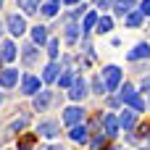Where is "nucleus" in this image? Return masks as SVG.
<instances>
[{
	"instance_id": "1",
	"label": "nucleus",
	"mask_w": 150,
	"mask_h": 150,
	"mask_svg": "<svg viewBox=\"0 0 150 150\" xmlns=\"http://www.w3.org/2000/svg\"><path fill=\"white\" fill-rule=\"evenodd\" d=\"M100 76H103V82H105L108 92H119V87L124 84V71H121L116 63H108V66H103Z\"/></svg>"
},
{
	"instance_id": "2",
	"label": "nucleus",
	"mask_w": 150,
	"mask_h": 150,
	"mask_svg": "<svg viewBox=\"0 0 150 150\" xmlns=\"http://www.w3.org/2000/svg\"><path fill=\"white\" fill-rule=\"evenodd\" d=\"M5 26H8V32H11V37H21V34L29 29L24 13H11V16H5Z\"/></svg>"
},
{
	"instance_id": "3",
	"label": "nucleus",
	"mask_w": 150,
	"mask_h": 150,
	"mask_svg": "<svg viewBox=\"0 0 150 150\" xmlns=\"http://www.w3.org/2000/svg\"><path fill=\"white\" fill-rule=\"evenodd\" d=\"M87 95H90V84H87V79H84V76H76L74 84L69 87V98H71L74 103H79V100H84Z\"/></svg>"
},
{
	"instance_id": "4",
	"label": "nucleus",
	"mask_w": 150,
	"mask_h": 150,
	"mask_svg": "<svg viewBox=\"0 0 150 150\" xmlns=\"http://www.w3.org/2000/svg\"><path fill=\"white\" fill-rule=\"evenodd\" d=\"M84 116H87V111H84L82 105H69V108L63 111V124L71 129V127H76V124H82Z\"/></svg>"
},
{
	"instance_id": "5",
	"label": "nucleus",
	"mask_w": 150,
	"mask_h": 150,
	"mask_svg": "<svg viewBox=\"0 0 150 150\" xmlns=\"http://www.w3.org/2000/svg\"><path fill=\"white\" fill-rule=\"evenodd\" d=\"M42 90V79L34 76V74H26L21 76V95H37Z\"/></svg>"
},
{
	"instance_id": "6",
	"label": "nucleus",
	"mask_w": 150,
	"mask_h": 150,
	"mask_svg": "<svg viewBox=\"0 0 150 150\" xmlns=\"http://www.w3.org/2000/svg\"><path fill=\"white\" fill-rule=\"evenodd\" d=\"M79 32H82V26H79V24L74 21V16L69 13V16H66V26H63V40H66L69 45H74V42L79 40Z\"/></svg>"
},
{
	"instance_id": "7",
	"label": "nucleus",
	"mask_w": 150,
	"mask_h": 150,
	"mask_svg": "<svg viewBox=\"0 0 150 150\" xmlns=\"http://www.w3.org/2000/svg\"><path fill=\"white\" fill-rule=\"evenodd\" d=\"M69 137H71V142H76V145H90V127H87V124L82 121V124L71 127Z\"/></svg>"
},
{
	"instance_id": "8",
	"label": "nucleus",
	"mask_w": 150,
	"mask_h": 150,
	"mask_svg": "<svg viewBox=\"0 0 150 150\" xmlns=\"http://www.w3.org/2000/svg\"><path fill=\"white\" fill-rule=\"evenodd\" d=\"M119 129H121V124H119V116L116 113H103V132L113 140V137H119Z\"/></svg>"
},
{
	"instance_id": "9",
	"label": "nucleus",
	"mask_w": 150,
	"mask_h": 150,
	"mask_svg": "<svg viewBox=\"0 0 150 150\" xmlns=\"http://www.w3.org/2000/svg\"><path fill=\"white\" fill-rule=\"evenodd\" d=\"M37 134L45 137V140H55V137L61 134V124H58V121H40Z\"/></svg>"
},
{
	"instance_id": "10",
	"label": "nucleus",
	"mask_w": 150,
	"mask_h": 150,
	"mask_svg": "<svg viewBox=\"0 0 150 150\" xmlns=\"http://www.w3.org/2000/svg\"><path fill=\"white\" fill-rule=\"evenodd\" d=\"M18 84V69H3L0 71V87L3 90H11Z\"/></svg>"
},
{
	"instance_id": "11",
	"label": "nucleus",
	"mask_w": 150,
	"mask_h": 150,
	"mask_svg": "<svg viewBox=\"0 0 150 150\" xmlns=\"http://www.w3.org/2000/svg\"><path fill=\"white\" fill-rule=\"evenodd\" d=\"M127 58H129L132 63H137V61H142V58H150V42H137L134 50L127 53Z\"/></svg>"
},
{
	"instance_id": "12",
	"label": "nucleus",
	"mask_w": 150,
	"mask_h": 150,
	"mask_svg": "<svg viewBox=\"0 0 150 150\" xmlns=\"http://www.w3.org/2000/svg\"><path fill=\"white\" fill-rule=\"evenodd\" d=\"M0 55H3V61H5V63H11V61H16V55H18V50H16V45H13V40H3V42H0Z\"/></svg>"
},
{
	"instance_id": "13",
	"label": "nucleus",
	"mask_w": 150,
	"mask_h": 150,
	"mask_svg": "<svg viewBox=\"0 0 150 150\" xmlns=\"http://www.w3.org/2000/svg\"><path fill=\"white\" fill-rule=\"evenodd\" d=\"M119 124H121V129H132L137 124V111L134 108H124L119 113Z\"/></svg>"
},
{
	"instance_id": "14",
	"label": "nucleus",
	"mask_w": 150,
	"mask_h": 150,
	"mask_svg": "<svg viewBox=\"0 0 150 150\" xmlns=\"http://www.w3.org/2000/svg\"><path fill=\"white\" fill-rule=\"evenodd\" d=\"M58 71H61V66H58L55 61H50V63L42 69V82H47V84H50V82H58V76H61Z\"/></svg>"
},
{
	"instance_id": "15",
	"label": "nucleus",
	"mask_w": 150,
	"mask_h": 150,
	"mask_svg": "<svg viewBox=\"0 0 150 150\" xmlns=\"http://www.w3.org/2000/svg\"><path fill=\"white\" fill-rule=\"evenodd\" d=\"M16 5L21 8L24 16H32V13H37L42 8V0H16Z\"/></svg>"
},
{
	"instance_id": "16",
	"label": "nucleus",
	"mask_w": 150,
	"mask_h": 150,
	"mask_svg": "<svg viewBox=\"0 0 150 150\" xmlns=\"http://www.w3.org/2000/svg\"><path fill=\"white\" fill-rule=\"evenodd\" d=\"M50 100H53V92H50V90H40V92L34 95V108H37V111H45V108L50 105Z\"/></svg>"
},
{
	"instance_id": "17",
	"label": "nucleus",
	"mask_w": 150,
	"mask_h": 150,
	"mask_svg": "<svg viewBox=\"0 0 150 150\" xmlns=\"http://www.w3.org/2000/svg\"><path fill=\"white\" fill-rule=\"evenodd\" d=\"M134 5H137V0H116L113 3V13L116 16H127V13L134 11Z\"/></svg>"
},
{
	"instance_id": "18",
	"label": "nucleus",
	"mask_w": 150,
	"mask_h": 150,
	"mask_svg": "<svg viewBox=\"0 0 150 150\" xmlns=\"http://www.w3.org/2000/svg\"><path fill=\"white\" fill-rule=\"evenodd\" d=\"M98 18H100V16H98L95 11H90V13L84 16V21H82V37H87V34L98 26Z\"/></svg>"
},
{
	"instance_id": "19",
	"label": "nucleus",
	"mask_w": 150,
	"mask_h": 150,
	"mask_svg": "<svg viewBox=\"0 0 150 150\" xmlns=\"http://www.w3.org/2000/svg\"><path fill=\"white\" fill-rule=\"evenodd\" d=\"M32 42L34 45H47V26H42V24L32 26Z\"/></svg>"
},
{
	"instance_id": "20",
	"label": "nucleus",
	"mask_w": 150,
	"mask_h": 150,
	"mask_svg": "<svg viewBox=\"0 0 150 150\" xmlns=\"http://www.w3.org/2000/svg\"><path fill=\"white\" fill-rule=\"evenodd\" d=\"M134 95H137V90H134V84H132V82H124V84L119 87V98H121V103H127V105H129V100H132Z\"/></svg>"
},
{
	"instance_id": "21",
	"label": "nucleus",
	"mask_w": 150,
	"mask_h": 150,
	"mask_svg": "<svg viewBox=\"0 0 150 150\" xmlns=\"http://www.w3.org/2000/svg\"><path fill=\"white\" fill-rule=\"evenodd\" d=\"M74 79H76V74H74V69H61V76H58V87H71L74 84Z\"/></svg>"
},
{
	"instance_id": "22",
	"label": "nucleus",
	"mask_w": 150,
	"mask_h": 150,
	"mask_svg": "<svg viewBox=\"0 0 150 150\" xmlns=\"http://www.w3.org/2000/svg\"><path fill=\"white\" fill-rule=\"evenodd\" d=\"M90 90H92V95H100V98H103V95H108V87H105V82H103V76H100V74L90 82Z\"/></svg>"
},
{
	"instance_id": "23",
	"label": "nucleus",
	"mask_w": 150,
	"mask_h": 150,
	"mask_svg": "<svg viewBox=\"0 0 150 150\" xmlns=\"http://www.w3.org/2000/svg\"><path fill=\"white\" fill-rule=\"evenodd\" d=\"M29 119H32V116L21 111V116H18L16 121H11V127H8V132H11V134H16V132H21V129H24V127L29 124Z\"/></svg>"
},
{
	"instance_id": "24",
	"label": "nucleus",
	"mask_w": 150,
	"mask_h": 150,
	"mask_svg": "<svg viewBox=\"0 0 150 150\" xmlns=\"http://www.w3.org/2000/svg\"><path fill=\"white\" fill-rule=\"evenodd\" d=\"M111 29H113V18H111V16H100V18H98L95 32H98V34H108Z\"/></svg>"
},
{
	"instance_id": "25",
	"label": "nucleus",
	"mask_w": 150,
	"mask_h": 150,
	"mask_svg": "<svg viewBox=\"0 0 150 150\" xmlns=\"http://www.w3.org/2000/svg\"><path fill=\"white\" fill-rule=\"evenodd\" d=\"M142 21H145V13H142L140 8H137V11H132V13H127V26H132V29H134V26H140Z\"/></svg>"
},
{
	"instance_id": "26",
	"label": "nucleus",
	"mask_w": 150,
	"mask_h": 150,
	"mask_svg": "<svg viewBox=\"0 0 150 150\" xmlns=\"http://www.w3.org/2000/svg\"><path fill=\"white\" fill-rule=\"evenodd\" d=\"M21 55H24L26 63H34V61H37V45H34V42L24 45V53H21Z\"/></svg>"
},
{
	"instance_id": "27",
	"label": "nucleus",
	"mask_w": 150,
	"mask_h": 150,
	"mask_svg": "<svg viewBox=\"0 0 150 150\" xmlns=\"http://www.w3.org/2000/svg\"><path fill=\"white\" fill-rule=\"evenodd\" d=\"M37 137H40V134H24V137L18 140V150H32L34 142H37Z\"/></svg>"
},
{
	"instance_id": "28",
	"label": "nucleus",
	"mask_w": 150,
	"mask_h": 150,
	"mask_svg": "<svg viewBox=\"0 0 150 150\" xmlns=\"http://www.w3.org/2000/svg\"><path fill=\"white\" fill-rule=\"evenodd\" d=\"M40 11H42V16H45V18H53V16L58 13V3H55V0L42 3V8H40Z\"/></svg>"
},
{
	"instance_id": "29",
	"label": "nucleus",
	"mask_w": 150,
	"mask_h": 150,
	"mask_svg": "<svg viewBox=\"0 0 150 150\" xmlns=\"http://www.w3.org/2000/svg\"><path fill=\"white\" fill-rule=\"evenodd\" d=\"M129 108H134V111H137V113H142V111H145V108H148V103H145V98H142V95H140V92H137V95H134V98H132V100H129Z\"/></svg>"
},
{
	"instance_id": "30",
	"label": "nucleus",
	"mask_w": 150,
	"mask_h": 150,
	"mask_svg": "<svg viewBox=\"0 0 150 150\" xmlns=\"http://www.w3.org/2000/svg\"><path fill=\"white\" fill-rule=\"evenodd\" d=\"M58 47H61V45H58V40H55V37H53V40H47V55H50V61H55V58H58V53H61Z\"/></svg>"
},
{
	"instance_id": "31",
	"label": "nucleus",
	"mask_w": 150,
	"mask_h": 150,
	"mask_svg": "<svg viewBox=\"0 0 150 150\" xmlns=\"http://www.w3.org/2000/svg\"><path fill=\"white\" fill-rule=\"evenodd\" d=\"M140 11H142L145 16H150V0H142V3H140Z\"/></svg>"
},
{
	"instance_id": "32",
	"label": "nucleus",
	"mask_w": 150,
	"mask_h": 150,
	"mask_svg": "<svg viewBox=\"0 0 150 150\" xmlns=\"http://www.w3.org/2000/svg\"><path fill=\"white\" fill-rule=\"evenodd\" d=\"M142 92H145V95H150V74L142 79Z\"/></svg>"
},
{
	"instance_id": "33",
	"label": "nucleus",
	"mask_w": 150,
	"mask_h": 150,
	"mask_svg": "<svg viewBox=\"0 0 150 150\" xmlns=\"http://www.w3.org/2000/svg\"><path fill=\"white\" fill-rule=\"evenodd\" d=\"M108 105H121V98H119V95H111V98H108Z\"/></svg>"
},
{
	"instance_id": "34",
	"label": "nucleus",
	"mask_w": 150,
	"mask_h": 150,
	"mask_svg": "<svg viewBox=\"0 0 150 150\" xmlns=\"http://www.w3.org/2000/svg\"><path fill=\"white\" fill-rule=\"evenodd\" d=\"M37 150H66L63 145H42V148H37Z\"/></svg>"
},
{
	"instance_id": "35",
	"label": "nucleus",
	"mask_w": 150,
	"mask_h": 150,
	"mask_svg": "<svg viewBox=\"0 0 150 150\" xmlns=\"http://www.w3.org/2000/svg\"><path fill=\"white\" fill-rule=\"evenodd\" d=\"M63 3H66V5H74V3H79V0H63Z\"/></svg>"
},
{
	"instance_id": "36",
	"label": "nucleus",
	"mask_w": 150,
	"mask_h": 150,
	"mask_svg": "<svg viewBox=\"0 0 150 150\" xmlns=\"http://www.w3.org/2000/svg\"><path fill=\"white\" fill-rule=\"evenodd\" d=\"M3 26H5V24H3V21H0V37H3Z\"/></svg>"
},
{
	"instance_id": "37",
	"label": "nucleus",
	"mask_w": 150,
	"mask_h": 150,
	"mask_svg": "<svg viewBox=\"0 0 150 150\" xmlns=\"http://www.w3.org/2000/svg\"><path fill=\"white\" fill-rule=\"evenodd\" d=\"M3 3H5V0H0V5H3Z\"/></svg>"
},
{
	"instance_id": "38",
	"label": "nucleus",
	"mask_w": 150,
	"mask_h": 150,
	"mask_svg": "<svg viewBox=\"0 0 150 150\" xmlns=\"http://www.w3.org/2000/svg\"><path fill=\"white\" fill-rule=\"evenodd\" d=\"M0 103H3V95H0Z\"/></svg>"
},
{
	"instance_id": "39",
	"label": "nucleus",
	"mask_w": 150,
	"mask_h": 150,
	"mask_svg": "<svg viewBox=\"0 0 150 150\" xmlns=\"http://www.w3.org/2000/svg\"><path fill=\"white\" fill-rule=\"evenodd\" d=\"M142 150H148V148H142Z\"/></svg>"
},
{
	"instance_id": "40",
	"label": "nucleus",
	"mask_w": 150,
	"mask_h": 150,
	"mask_svg": "<svg viewBox=\"0 0 150 150\" xmlns=\"http://www.w3.org/2000/svg\"><path fill=\"white\" fill-rule=\"evenodd\" d=\"M55 3H58V0H55Z\"/></svg>"
}]
</instances>
